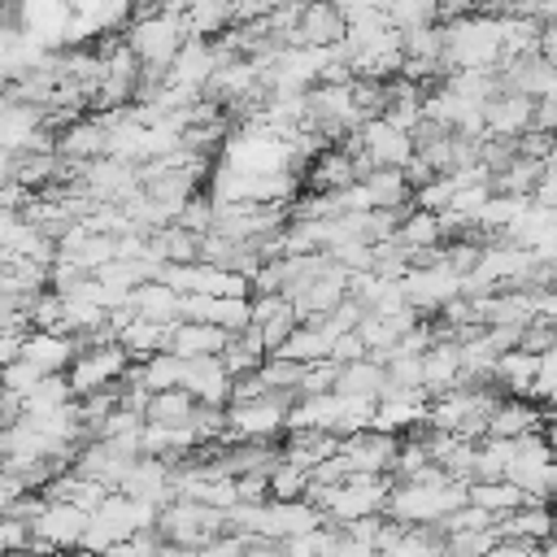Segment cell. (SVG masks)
I'll return each mask as SVG.
<instances>
[{
    "mask_svg": "<svg viewBox=\"0 0 557 557\" xmlns=\"http://www.w3.org/2000/svg\"><path fill=\"white\" fill-rule=\"evenodd\" d=\"M466 492H470V483H457V479H448V483H396L383 513L400 527H440L453 509L470 505Z\"/></svg>",
    "mask_w": 557,
    "mask_h": 557,
    "instance_id": "obj_1",
    "label": "cell"
},
{
    "mask_svg": "<svg viewBox=\"0 0 557 557\" xmlns=\"http://www.w3.org/2000/svg\"><path fill=\"white\" fill-rule=\"evenodd\" d=\"M157 531H161V540L170 548H187V553H200V548L218 544L222 535H231L226 513H218V509H209L200 500H187V496H178V500H170L161 509Z\"/></svg>",
    "mask_w": 557,
    "mask_h": 557,
    "instance_id": "obj_2",
    "label": "cell"
},
{
    "mask_svg": "<svg viewBox=\"0 0 557 557\" xmlns=\"http://www.w3.org/2000/svg\"><path fill=\"white\" fill-rule=\"evenodd\" d=\"M300 396H261L226 409V440L231 444H274L287 431V413Z\"/></svg>",
    "mask_w": 557,
    "mask_h": 557,
    "instance_id": "obj_3",
    "label": "cell"
},
{
    "mask_svg": "<svg viewBox=\"0 0 557 557\" xmlns=\"http://www.w3.org/2000/svg\"><path fill=\"white\" fill-rule=\"evenodd\" d=\"M131 357H126V348L122 344H87L83 352H78V361L70 366V387H74V400H83V396H91V392H104V387H113V383H122L126 374H131Z\"/></svg>",
    "mask_w": 557,
    "mask_h": 557,
    "instance_id": "obj_4",
    "label": "cell"
},
{
    "mask_svg": "<svg viewBox=\"0 0 557 557\" xmlns=\"http://www.w3.org/2000/svg\"><path fill=\"white\" fill-rule=\"evenodd\" d=\"M87 513L78 505H48L44 518L30 527L35 540H30V557H52V553H74L83 548V535H87Z\"/></svg>",
    "mask_w": 557,
    "mask_h": 557,
    "instance_id": "obj_5",
    "label": "cell"
},
{
    "mask_svg": "<svg viewBox=\"0 0 557 557\" xmlns=\"http://www.w3.org/2000/svg\"><path fill=\"white\" fill-rule=\"evenodd\" d=\"M400 292H405L409 309H418L426 318V313H440L448 300L461 296V274L448 261L444 265H426V270H409L400 278Z\"/></svg>",
    "mask_w": 557,
    "mask_h": 557,
    "instance_id": "obj_6",
    "label": "cell"
},
{
    "mask_svg": "<svg viewBox=\"0 0 557 557\" xmlns=\"http://www.w3.org/2000/svg\"><path fill=\"white\" fill-rule=\"evenodd\" d=\"M396 453H400V440L396 435H383L374 426L339 440V457L348 461L352 474H392L396 470Z\"/></svg>",
    "mask_w": 557,
    "mask_h": 557,
    "instance_id": "obj_7",
    "label": "cell"
},
{
    "mask_svg": "<svg viewBox=\"0 0 557 557\" xmlns=\"http://www.w3.org/2000/svg\"><path fill=\"white\" fill-rule=\"evenodd\" d=\"M357 135H361V152L370 157L374 170H405L413 161V139L405 131H396L387 117H370Z\"/></svg>",
    "mask_w": 557,
    "mask_h": 557,
    "instance_id": "obj_8",
    "label": "cell"
},
{
    "mask_svg": "<svg viewBox=\"0 0 557 557\" xmlns=\"http://www.w3.org/2000/svg\"><path fill=\"white\" fill-rule=\"evenodd\" d=\"M183 392H191L205 409H231V387L235 379L226 374L222 357H196V361H183Z\"/></svg>",
    "mask_w": 557,
    "mask_h": 557,
    "instance_id": "obj_9",
    "label": "cell"
},
{
    "mask_svg": "<svg viewBox=\"0 0 557 557\" xmlns=\"http://www.w3.org/2000/svg\"><path fill=\"white\" fill-rule=\"evenodd\" d=\"M213 74H218V48H213V39H187L178 48L170 74H165V87H183V91L205 96V87H209Z\"/></svg>",
    "mask_w": 557,
    "mask_h": 557,
    "instance_id": "obj_10",
    "label": "cell"
},
{
    "mask_svg": "<svg viewBox=\"0 0 557 557\" xmlns=\"http://www.w3.org/2000/svg\"><path fill=\"white\" fill-rule=\"evenodd\" d=\"M122 496H131V500H152V505H170V500H178L174 496V470H170V461H157V457H139V461H131V470H126V479H122V487H117Z\"/></svg>",
    "mask_w": 557,
    "mask_h": 557,
    "instance_id": "obj_11",
    "label": "cell"
},
{
    "mask_svg": "<svg viewBox=\"0 0 557 557\" xmlns=\"http://www.w3.org/2000/svg\"><path fill=\"white\" fill-rule=\"evenodd\" d=\"M483 117H487V135H492V139L518 144V139L531 131V122H535V100L522 96V91H500V96L483 109Z\"/></svg>",
    "mask_w": 557,
    "mask_h": 557,
    "instance_id": "obj_12",
    "label": "cell"
},
{
    "mask_svg": "<svg viewBox=\"0 0 557 557\" xmlns=\"http://www.w3.org/2000/svg\"><path fill=\"white\" fill-rule=\"evenodd\" d=\"M78 352H83V344L61 331H26V339H22V357L35 361L44 374H70Z\"/></svg>",
    "mask_w": 557,
    "mask_h": 557,
    "instance_id": "obj_13",
    "label": "cell"
},
{
    "mask_svg": "<svg viewBox=\"0 0 557 557\" xmlns=\"http://www.w3.org/2000/svg\"><path fill=\"white\" fill-rule=\"evenodd\" d=\"M344 39L339 4H305L296 30L287 35V48H335Z\"/></svg>",
    "mask_w": 557,
    "mask_h": 557,
    "instance_id": "obj_14",
    "label": "cell"
},
{
    "mask_svg": "<svg viewBox=\"0 0 557 557\" xmlns=\"http://www.w3.org/2000/svg\"><path fill=\"white\" fill-rule=\"evenodd\" d=\"M226 348H231V335L222 326H209V322H174L170 326V339H165V352H174L178 361L222 357Z\"/></svg>",
    "mask_w": 557,
    "mask_h": 557,
    "instance_id": "obj_15",
    "label": "cell"
},
{
    "mask_svg": "<svg viewBox=\"0 0 557 557\" xmlns=\"http://www.w3.org/2000/svg\"><path fill=\"white\" fill-rule=\"evenodd\" d=\"M326 527V518L309 505V500H265V540H292V535H309Z\"/></svg>",
    "mask_w": 557,
    "mask_h": 557,
    "instance_id": "obj_16",
    "label": "cell"
},
{
    "mask_svg": "<svg viewBox=\"0 0 557 557\" xmlns=\"http://www.w3.org/2000/svg\"><path fill=\"white\" fill-rule=\"evenodd\" d=\"M461 383V344H431L422 352V392L426 400H440L457 392Z\"/></svg>",
    "mask_w": 557,
    "mask_h": 557,
    "instance_id": "obj_17",
    "label": "cell"
},
{
    "mask_svg": "<svg viewBox=\"0 0 557 557\" xmlns=\"http://www.w3.org/2000/svg\"><path fill=\"white\" fill-rule=\"evenodd\" d=\"M540 405L535 400H518V396H500V405L487 418V440H522L531 431H540Z\"/></svg>",
    "mask_w": 557,
    "mask_h": 557,
    "instance_id": "obj_18",
    "label": "cell"
},
{
    "mask_svg": "<svg viewBox=\"0 0 557 557\" xmlns=\"http://www.w3.org/2000/svg\"><path fill=\"white\" fill-rule=\"evenodd\" d=\"M305 183H309L313 196H339V191H348V187L361 183V178H357V165H352L348 152L326 148V152L305 170Z\"/></svg>",
    "mask_w": 557,
    "mask_h": 557,
    "instance_id": "obj_19",
    "label": "cell"
},
{
    "mask_svg": "<svg viewBox=\"0 0 557 557\" xmlns=\"http://www.w3.org/2000/svg\"><path fill=\"white\" fill-rule=\"evenodd\" d=\"M131 309H135V318L157 322V326L183 322V296L174 287H165V283H139L131 292Z\"/></svg>",
    "mask_w": 557,
    "mask_h": 557,
    "instance_id": "obj_20",
    "label": "cell"
},
{
    "mask_svg": "<svg viewBox=\"0 0 557 557\" xmlns=\"http://www.w3.org/2000/svg\"><path fill=\"white\" fill-rule=\"evenodd\" d=\"M535 374H540V357L535 352H522V348H509L496 357L492 366V383L505 387L509 396L518 400H531V387H535Z\"/></svg>",
    "mask_w": 557,
    "mask_h": 557,
    "instance_id": "obj_21",
    "label": "cell"
},
{
    "mask_svg": "<svg viewBox=\"0 0 557 557\" xmlns=\"http://www.w3.org/2000/svg\"><path fill=\"white\" fill-rule=\"evenodd\" d=\"M361 187H366L374 213H392V209H409L413 205V187H409L405 170H374V174L361 178Z\"/></svg>",
    "mask_w": 557,
    "mask_h": 557,
    "instance_id": "obj_22",
    "label": "cell"
},
{
    "mask_svg": "<svg viewBox=\"0 0 557 557\" xmlns=\"http://www.w3.org/2000/svg\"><path fill=\"white\" fill-rule=\"evenodd\" d=\"M496 531L509 535V540H522V544H531V548H544V544L553 540V509H548V505H522L518 513L500 518Z\"/></svg>",
    "mask_w": 557,
    "mask_h": 557,
    "instance_id": "obj_23",
    "label": "cell"
},
{
    "mask_svg": "<svg viewBox=\"0 0 557 557\" xmlns=\"http://www.w3.org/2000/svg\"><path fill=\"white\" fill-rule=\"evenodd\" d=\"M383 387H387V370L379 366V361H352V366H339V379H335V392L339 396H352V400H374L379 405V396H383Z\"/></svg>",
    "mask_w": 557,
    "mask_h": 557,
    "instance_id": "obj_24",
    "label": "cell"
},
{
    "mask_svg": "<svg viewBox=\"0 0 557 557\" xmlns=\"http://www.w3.org/2000/svg\"><path fill=\"white\" fill-rule=\"evenodd\" d=\"M183 26L191 39H222L235 26V9L226 0H205V4H187L183 9Z\"/></svg>",
    "mask_w": 557,
    "mask_h": 557,
    "instance_id": "obj_25",
    "label": "cell"
},
{
    "mask_svg": "<svg viewBox=\"0 0 557 557\" xmlns=\"http://www.w3.org/2000/svg\"><path fill=\"white\" fill-rule=\"evenodd\" d=\"M396 244L405 252H426V248H444V226H440V213H426V209H409L400 231H396Z\"/></svg>",
    "mask_w": 557,
    "mask_h": 557,
    "instance_id": "obj_26",
    "label": "cell"
},
{
    "mask_svg": "<svg viewBox=\"0 0 557 557\" xmlns=\"http://www.w3.org/2000/svg\"><path fill=\"white\" fill-rule=\"evenodd\" d=\"M196 409H200V400H196L191 392H183V387H170V392H157V396L148 400V413H144V422H157V426H191Z\"/></svg>",
    "mask_w": 557,
    "mask_h": 557,
    "instance_id": "obj_27",
    "label": "cell"
},
{
    "mask_svg": "<svg viewBox=\"0 0 557 557\" xmlns=\"http://www.w3.org/2000/svg\"><path fill=\"white\" fill-rule=\"evenodd\" d=\"M466 500H470V505H479L483 513H492L496 522H500V518H509V513H518V509L527 505L522 487H513L509 479H500V483H470Z\"/></svg>",
    "mask_w": 557,
    "mask_h": 557,
    "instance_id": "obj_28",
    "label": "cell"
},
{
    "mask_svg": "<svg viewBox=\"0 0 557 557\" xmlns=\"http://www.w3.org/2000/svg\"><path fill=\"white\" fill-rule=\"evenodd\" d=\"M265 344H261V331L257 326H248L244 335H235L231 339V348L222 352V366H226V374L231 379H248V374H257L261 366H265Z\"/></svg>",
    "mask_w": 557,
    "mask_h": 557,
    "instance_id": "obj_29",
    "label": "cell"
},
{
    "mask_svg": "<svg viewBox=\"0 0 557 557\" xmlns=\"http://www.w3.org/2000/svg\"><path fill=\"white\" fill-rule=\"evenodd\" d=\"M331 335L318 326V322H305L274 357H287V361H296V366H313V361H331Z\"/></svg>",
    "mask_w": 557,
    "mask_h": 557,
    "instance_id": "obj_30",
    "label": "cell"
},
{
    "mask_svg": "<svg viewBox=\"0 0 557 557\" xmlns=\"http://www.w3.org/2000/svg\"><path fill=\"white\" fill-rule=\"evenodd\" d=\"M165 339H170V326H157V322H144V318H135L126 331H122V348H126V357L135 361V366H144L148 357H157V352H165Z\"/></svg>",
    "mask_w": 557,
    "mask_h": 557,
    "instance_id": "obj_31",
    "label": "cell"
},
{
    "mask_svg": "<svg viewBox=\"0 0 557 557\" xmlns=\"http://www.w3.org/2000/svg\"><path fill=\"white\" fill-rule=\"evenodd\" d=\"M65 405H74V387H70V379H65V374H48V379L22 400V418H44V413L65 409Z\"/></svg>",
    "mask_w": 557,
    "mask_h": 557,
    "instance_id": "obj_32",
    "label": "cell"
},
{
    "mask_svg": "<svg viewBox=\"0 0 557 557\" xmlns=\"http://www.w3.org/2000/svg\"><path fill=\"white\" fill-rule=\"evenodd\" d=\"M509 461H513V444L509 440L474 444V474H470V483H500L509 474Z\"/></svg>",
    "mask_w": 557,
    "mask_h": 557,
    "instance_id": "obj_33",
    "label": "cell"
},
{
    "mask_svg": "<svg viewBox=\"0 0 557 557\" xmlns=\"http://www.w3.org/2000/svg\"><path fill=\"white\" fill-rule=\"evenodd\" d=\"M435 22H440V9H435L431 0H396V4H387V26L400 30V35L426 30V26H435Z\"/></svg>",
    "mask_w": 557,
    "mask_h": 557,
    "instance_id": "obj_34",
    "label": "cell"
},
{
    "mask_svg": "<svg viewBox=\"0 0 557 557\" xmlns=\"http://www.w3.org/2000/svg\"><path fill=\"white\" fill-rule=\"evenodd\" d=\"M139 379H144V387L157 396V392H170V387H178L183 383V361L174 357V352H157V357H148L144 366H139Z\"/></svg>",
    "mask_w": 557,
    "mask_h": 557,
    "instance_id": "obj_35",
    "label": "cell"
},
{
    "mask_svg": "<svg viewBox=\"0 0 557 557\" xmlns=\"http://www.w3.org/2000/svg\"><path fill=\"white\" fill-rule=\"evenodd\" d=\"M257 374H261V383H265L270 396H296V387L305 379V366H296L287 357H265V366Z\"/></svg>",
    "mask_w": 557,
    "mask_h": 557,
    "instance_id": "obj_36",
    "label": "cell"
},
{
    "mask_svg": "<svg viewBox=\"0 0 557 557\" xmlns=\"http://www.w3.org/2000/svg\"><path fill=\"white\" fill-rule=\"evenodd\" d=\"M257 331H261V344H265V352L274 357L296 331H300V318H296V309H292V300L278 309V313H270L265 322H257Z\"/></svg>",
    "mask_w": 557,
    "mask_h": 557,
    "instance_id": "obj_37",
    "label": "cell"
},
{
    "mask_svg": "<svg viewBox=\"0 0 557 557\" xmlns=\"http://www.w3.org/2000/svg\"><path fill=\"white\" fill-rule=\"evenodd\" d=\"M209 326H222L231 339L244 335L252 326V300H213L209 309Z\"/></svg>",
    "mask_w": 557,
    "mask_h": 557,
    "instance_id": "obj_38",
    "label": "cell"
},
{
    "mask_svg": "<svg viewBox=\"0 0 557 557\" xmlns=\"http://www.w3.org/2000/svg\"><path fill=\"white\" fill-rule=\"evenodd\" d=\"M305 492H309V470L287 466V461L270 470V500H305Z\"/></svg>",
    "mask_w": 557,
    "mask_h": 557,
    "instance_id": "obj_39",
    "label": "cell"
},
{
    "mask_svg": "<svg viewBox=\"0 0 557 557\" xmlns=\"http://www.w3.org/2000/svg\"><path fill=\"white\" fill-rule=\"evenodd\" d=\"M44 379H48V374H44L35 361H26V357H17L13 366H4V370H0V387H4V392H13V396H22V400H26Z\"/></svg>",
    "mask_w": 557,
    "mask_h": 557,
    "instance_id": "obj_40",
    "label": "cell"
},
{
    "mask_svg": "<svg viewBox=\"0 0 557 557\" xmlns=\"http://www.w3.org/2000/svg\"><path fill=\"white\" fill-rule=\"evenodd\" d=\"M213 218H218V209H213V200H209V191H196L183 209H178V226L183 231H191V235H209L213 231Z\"/></svg>",
    "mask_w": 557,
    "mask_h": 557,
    "instance_id": "obj_41",
    "label": "cell"
},
{
    "mask_svg": "<svg viewBox=\"0 0 557 557\" xmlns=\"http://www.w3.org/2000/svg\"><path fill=\"white\" fill-rule=\"evenodd\" d=\"M335 379H339V366H335V361H313V366H305V379H300L296 396H300V400L326 396V392H335Z\"/></svg>",
    "mask_w": 557,
    "mask_h": 557,
    "instance_id": "obj_42",
    "label": "cell"
},
{
    "mask_svg": "<svg viewBox=\"0 0 557 557\" xmlns=\"http://www.w3.org/2000/svg\"><path fill=\"white\" fill-rule=\"evenodd\" d=\"M453 178L448 174H440V178H431V183H422L418 191H413V209H426V213H444L448 205H453Z\"/></svg>",
    "mask_w": 557,
    "mask_h": 557,
    "instance_id": "obj_43",
    "label": "cell"
},
{
    "mask_svg": "<svg viewBox=\"0 0 557 557\" xmlns=\"http://www.w3.org/2000/svg\"><path fill=\"white\" fill-rule=\"evenodd\" d=\"M496 527V518L492 513H483L479 505H461V509H453L444 522H440V531L444 535H461V531H492Z\"/></svg>",
    "mask_w": 557,
    "mask_h": 557,
    "instance_id": "obj_44",
    "label": "cell"
},
{
    "mask_svg": "<svg viewBox=\"0 0 557 557\" xmlns=\"http://www.w3.org/2000/svg\"><path fill=\"white\" fill-rule=\"evenodd\" d=\"M139 431H144V418L135 409H113L96 440H126V435H139Z\"/></svg>",
    "mask_w": 557,
    "mask_h": 557,
    "instance_id": "obj_45",
    "label": "cell"
},
{
    "mask_svg": "<svg viewBox=\"0 0 557 557\" xmlns=\"http://www.w3.org/2000/svg\"><path fill=\"white\" fill-rule=\"evenodd\" d=\"M366 357H370V348L361 344L357 331H348V335H339V339L331 344V361H335V366H352V361H366Z\"/></svg>",
    "mask_w": 557,
    "mask_h": 557,
    "instance_id": "obj_46",
    "label": "cell"
},
{
    "mask_svg": "<svg viewBox=\"0 0 557 557\" xmlns=\"http://www.w3.org/2000/svg\"><path fill=\"white\" fill-rule=\"evenodd\" d=\"M383 513H370V518H357V522H348L344 527V535H352V540H361V544H370L374 553H379V535H383Z\"/></svg>",
    "mask_w": 557,
    "mask_h": 557,
    "instance_id": "obj_47",
    "label": "cell"
},
{
    "mask_svg": "<svg viewBox=\"0 0 557 557\" xmlns=\"http://www.w3.org/2000/svg\"><path fill=\"white\" fill-rule=\"evenodd\" d=\"M348 474H352V470H348V461L335 453V457H326V461H322V466H318L309 479H313V483H326V487H339Z\"/></svg>",
    "mask_w": 557,
    "mask_h": 557,
    "instance_id": "obj_48",
    "label": "cell"
},
{
    "mask_svg": "<svg viewBox=\"0 0 557 557\" xmlns=\"http://www.w3.org/2000/svg\"><path fill=\"white\" fill-rule=\"evenodd\" d=\"M531 131L557 135V96H540V100H535V122H531Z\"/></svg>",
    "mask_w": 557,
    "mask_h": 557,
    "instance_id": "obj_49",
    "label": "cell"
},
{
    "mask_svg": "<svg viewBox=\"0 0 557 557\" xmlns=\"http://www.w3.org/2000/svg\"><path fill=\"white\" fill-rule=\"evenodd\" d=\"M331 557H379L370 544H361V540H352V535H344L339 531V540H335V553Z\"/></svg>",
    "mask_w": 557,
    "mask_h": 557,
    "instance_id": "obj_50",
    "label": "cell"
},
{
    "mask_svg": "<svg viewBox=\"0 0 557 557\" xmlns=\"http://www.w3.org/2000/svg\"><path fill=\"white\" fill-rule=\"evenodd\" d=\"M540 548H531V544H522V540H509V535H500L496 540V548L487 553V557H535Z\"/></svg>",
    "mask_w": 557,
    "mask_h": 557,
    "instance_id": "obj_51",
    "label": "cell"
},
{
    "mask_svg": "<svg viewBox=\"0 0 557 557\" xmlns=\"http://www.w3.org/2000/svg\"><path fill=\"white\" fill-rule=\"evenodd\" d=\"M22 339H26V335H17V331H4V335H0V370L22 357Z\"/></svg>",
    "mask_w": 557,
    "mask_h": 557,
    "instance_id": "obj_52",
    "label": "cell"
},
{
    "mask_svg": "<svg viewBox=\"0 0 557 557\" xmlns=\"http://www.w3.org/2000/svg\"><path fill=\"white\" fill-rule=\"evenodd\" d=\"M13 174H17V152L0 148V187H4V183H13Z\"/></svg>",
    "mask_w": 557,
    "mask_h": 557,
    "instance_id": "obj_53",
    "label": "cell"
},
{
    "mask_svg": "<svg viewBox=\"0 0 557 557\" xmlns=\"http://www.w3.org/2000/svg\"><path fill=\"white\" fill-rule=\"evenodd\" d=\"M535 17H540V26H544V30H557V4H540V9H535Z\"/></svg>",
    "mask_w": 557,
    "mask_h": 557,
    "instance_id": "obj_54",
    "label": "cell"
},
{
    "mask_svg": "<svg viewBox=\"0 0 557 557\" xmlns=\"http://www.w3.org/2000/svg\"><path fill=\"white\" fill-rule=\"evenodd\" d=\"M540 557H557V535H553V540H548V544L540 548Z\"/></svg>",
    "mask_w": 557,
    "mask_h": 557,
    "instance_id": "obj_55",
    "label": "cell"
},
{
    "mask_svg": "<svg viewBox=\"0 0 557 557\" xmlns=\"http://www.w3.org/2000/svg\"><path fill=\"white\" fill-rule=\"evenodd\" d=\"M553 535H557V509H553Z\"/></svg>",
    "mask_w": 557,
    "mask_h": 557,
    "instance_id": "obj_56",
    "label": "cell"
},
{
    "mask_svg": "<svg viewBox=\"0 0 557 557\" xmlns=\"http://www.w3.org/2000/svg\"><path fill=\"white\" fill-rule=\"evenodd\" d=\"M52 557H70V553H52Z\"/></svg>",
    "mask_w": 557,
    "mask_h": 557,
    "instance_id": "obj_57",
    "label": "cell"
}]
</instances>
